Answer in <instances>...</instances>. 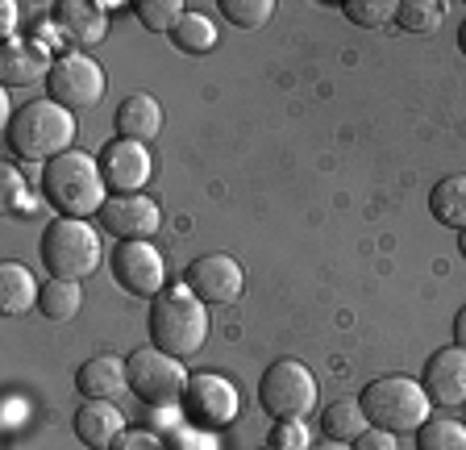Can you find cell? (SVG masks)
<instances>
[{
	"mask_svg": "<svg viewBox=\"0 0 466 450\" xmlns=\"http://www.w3.org/2000/svg\"><path fill=\"white\" fill-rule=\"evenodd\" d=\"M204 338H208V313H204L200 296L187 284L163 288L150 304V343H155V351L187 359V354L204 351Z\"/></svg>",
	"mask_w": 466,
	"mask_h": 450,
	"instance_id": "obj_1",
	"label": "cell"
},
{
	"mask_svg": "<svg viewBox=\"0 0 466 450\" xmlns=\"http://www.w3.org/2000/svg\"><path fill=\"white\" fill-rule=\"evenodd\" d=\"M42 188H46L50 205L58 209L63 217H92L105 209L108 200V184H105V171H100V159L96 155H84V150H67L46 163L42 171Z\"/></svg>",
	"mask_w": 466,
	"mask_h": 450,
	"instance_id": "obj_2",
	"label": "cell"
},
{
	"mask_svg": "<svg viewBox=\"0 0 466 450\" xmlns=\"http://www.w3.org/2000/svg\"><path fill=\"white\" fill-rule=\"evenodd\" d=\"M71 142H76V118H71V108L55 105V100H29L9 121V150L25 163H50V159L76 150Z\"/></svg>",
	"mask_w": 466,
	"mask_h": 450,
	"instance_id": "obj_3",
	"label": "cell"
},
{
	"mask_svg": "<svg viewBox=\"0 0 466 450\" xmlns=\"http://www.w3.org/2000/svg\"><path fill=\"white\" fill-rule=\"evenodd\" d=\"M359 401L370 425H379V430H388V434H417L429 421V409H433L425 384L408 380V375L370 380Z\"/></svg>",
	"mask_w": 466,
	"mask_h": 450,
	"instance_id": "obj_4",
	"label": "cell"
},
{
	"mask_svg": "<svg viewBox=\"0 0 466 450\" xmlns=\"http://www.w3.org/2000/svg\"><path fill=\"white\" fill-rule=\"evenodd\" d=\"M42 263L50 280H84L100 267V238L79 217H55L42 230Z\"/></svg>",
	"mask_w": 466,
	"mask_h": 450,
	"instance_id": "obj_5",
	"label": "cell"
},
{
	"mask_svg": "<svg viewBox=\"0 0 466 450\" xmlns=\"http://www.w3.org/2000/svg\"><path fill=\"white\" fill-rule=\"evenodd\" d=\"M258 404L275 421H304L317 409V375L300 359L271 363L258 380Z\"/></svg>",
	"mask_w": 466,
	"mask_h": 450,
	"instance_id": "obj_6",
	"label": "cell"
},
{
	"mask_svg": "<svg viewBox=\"0 0 466 450\" xmlns=\"http://www.w3.org/2000/svg\"><path fill=\"white\" fill-rule=\"evenodd\" d=\"M187 380L192 375L184 372V363L175 354H163V351H134L129 359V392H134L142 404H155V409H171V404L184 401L187 392Z\"/></svg>",
	"mask_w": 466,
	"mask_h": 450,
	"instance_id": "obj_7",
	"label": "cell"
},
{
	"mask_svg": "<svg viewBox=\"0 0 466 450\" xmlns=\"http://www.w3.org/2000/svg\"><path fill=\"white\" fill-rule=\"evenodd\" d=\"M46 88H50V100L63 108H92L100 97H105L108 79H105V67H100L92 55L84 50H71V55H58L55 67L46 76Z\"/></svg>",
	"mask_w": 466,
	"mask_h": 450,
	"instance_id": "obj_8",
	"label": "cell"
},
{
	"mask_svg": "<svg viewBox=\"0 0 466 450\" xmlns=\"http://www.w3.org/2000/svg\"><path fill=\"white\" fill-rule=\"evenodd\" d=\"M113 280L129 296H150L155 301L167 288V263L150 242H121L113 251Z\"/></svg>",
	"mask_w": 466,
	"mask_h": 450,
	"instance_id": "obj_9",
	"label": "cell"
},
{
	"mask_svg": "<svg viewBox=\"0 0 466 450\" xmlns=\"http://www.w3.org/2000/svg\"><path fill=\"white\" fill-rule=\"evenodd\" d=\"M100 171H105V184L113 196H129L142 192L150 184V171H155V159L146 150V142H129V138H113L100 150Z\"/></svg>",
	"mask_w": 466,
	"mask_h": 450,
	"instance_id": "obj_10",
	"label": "cell"
},
{
	"mask_svg": "<svg viewBox=\"0 0 466 450\" xmlns=\"http://www.w3.org/2000/svg\"><path fill=\"white\" fill-rule=\"evenodd\" d=\"M184 404L204 425H229V421L242 417V392H238V384H229L217 372L192 375L187 392H184Z\"/></svg>",
	"mask_w": 466,
	"mask_h": 450,
	"instance_id": "obj_11",
	"label": "cell"
},
{
	"mask_svg": "<svg viewBox=\"0 0 466 450\" xmlns=\"http://www.w3.org/2000/svg\"><path fill=\"white\" fill-rule=\"evenodd\" d=\"M184 284L192 288L204 304H233L246 288V271L233 255H200L187 263Z\"/></svg>",
	"mask_w": 466,
	"mask_h": 450,
	"instance_id": "obj_12",
	"label": "cell"
},
{
	"mask_svg": "<svg viewBox=\"0 0 466 450\" xmlns=\"http://www.w3.org/2000/svg\"><path fill=\"white\" fill-rule=\"evenodd\" d=\"M105 234L121 238V242H150L163 225V213L146 192H129V196H108L100 209Z\"/></svg>",
	"mask_w": 466,
	"mask_h": 450,
	"instance_id": "obj_13",
	"label": "cell"
},
{
	"mask_svg": "<svg viewBox=\"0 0 466 450\" xmlns=\"http://www.w3.org/2000/svg\"><path fill=\"white\" fill-rule=\"evenodd\" d=\"M425 392L429 401L441 409H458L466 404V351L462 346H446L425 363Z\"/></svg>",
	"mask_w": 466,
	"mask_h": 450,
	"instance_id": "obj_14",
	"label": "cell"
},
{
	"mask_svg": "<svg viewBox=\"0 0 466 450\" xmlns=\"http://www.w3.org/2000/svg\"><path fill=\"white\" fill-rule=\"evenodd\" d=\"M50 67H55V59H50V50L38 46V42L9 38L5 50H0V84L5 88H29L42 76H50Z\"/></svg>",
	"mask_w": 466,
	"mask_h": 450,
	"instance_id": "obj_15",
	"label": "cell"
},
{
	"mask_svg": "<svg viewBox=\"0 0 466 450\" xmlns=\"http://www.w3.org/2000/svg\"><path fill=\"white\" fill-rule=\"evenodd\" d=\"M126 434V413L113 401H84L76 413V438L87 450H108L116 446V438Z\"/></svg>",
	"mask_w": 466,
	"mask_h": 450,
	"instance_id": "obj_16",
	"label": "cell"
},
{
	"mask_svg": "<svg viewBox=\"0 0 466 450\" xmlns=\"http://www.w3.org/2000/svg\"><path fill=\"white\" fill-rule=\"evenodd\" d=\"M55 26L67 34L76 46H96L108 34V17L100 5H87V0H58L55 5Z\"/></svg>",
	"mask_w": 466,
	"mask_h": 450,
	"instance_id": "obj_17",
	"label": "cell"
},
{
	"mask_svg": "<svg viewBox=\"0 0 466 450\" xmlns=\"http://www.w3.org/2000/svg\"><path fill=\"white\" fill-rule=\"evenodd\" d=\"M76 388L87 401H113L129 388V363L113 359V354H96L76 372Z\"/></svg>",
	"mask_w": 466,
	"mask_h": 450,
	"instance_id": "obj_18",
	"label": "cell"
},
{
	"mask_svg": "<svg viewBox=\"0 0 466 450\" xmlns=\"http://www.w3.org/2000/svg\"><path fill=\"white\" fill-rule=\"evenodd\" d=\"M116 129L129 142H150L163 129V105L150 92H134V97H126L121 108H116Z\"/></svg>",
	"mask_w": 466,
	"mask_h": 450,
	"instance_id": "obj_19",
	"label": "cell"
},
{
	"mask_svg": "<svg viewBox=\"0 0 466 450\" xmlns=\"http://www.w3.org/2000/svg\"><path fill=\"white\" fill-rule=\"evenodd\" d=\"M38 296H42V288L25 263H13L9 259V263L0 267V309H5V317L29 313L38 304Z\"/></svg>",
	"mask_w": 466,
	"mask_h": 450,
	"instance_id": "obj_20",
	"label": "cell"
},
{
	"mask_svg": "<svg viewBox=\"0 0 466 450\" xmlns=\"http://www.w3.org/2000/svg\"><path fill=\"white\" fill-rule=\"evenodd\" d=\"M320 430H325V438L333 442H359L362 434L370 430L367 413H362V401H333L325 404V413H320Z\"/></svg>",
	"mask_w": 466,
	"mask_h": 450,
	"instance_id": "obj_21",
	"label": "cell"
},
{
	"mask_svg": "<svg viewBox=\"0 0 466 450\" xmlns=\"http://www.w3.org/2000/svg\"><path fill=\"white\" fill-rule=\"evenodd\" d=\"M429 213H433L441 225H450V230L462 234L466 230V176L441 179V184L429 192Z\"/></svg>",
	"mask_w": 466,
	"mask_h": 450,
	"instance_id": "obj_22",
	"label": "cell"
},
{
	"mask_svg": "<svg viewBox=\"0 0 466 450\" xmlns=\"http://www.w3.org/2000/svg\"><path fill=\"white\" fill-rule=\"evenodd\" d=\"M79 304H84L79 280H46V284H42L38 309H42V317H50V322H71V317L79 313Z\"/></svg>",
	"mask_w": 466,
	"mask_h": 450,
	"instance_id": "obj_23",
	"label": "cell"
},
{
	"mask_svg": "<svg viewBox=\"0 0 466 450\" xmlns=\"http://www.w3.org/2000/svg\"><path fill=\"white\" fill-rule=\"evenodd\" d=\"M171 42L184 55H208V50L217 46V26L204 13H184L179 17V26L171 30Z\"/></svg>",
	"mask_w": 466,
	"mask_h": 450,
	"instance_id": "obj_24",
	"label": "cell"
},
{
	"mask_svg": "<svg viewBox=\"0 0 466 450\" xmlns=\"http://www.w3.org/2000/svg\"><path fill=\"white\" fill-rule=\"evenodd\" d=\"M417 450H466V425L450 417H429L417 430Z\"/></svg>",
	"mask_w": 466,
	"mask_h": 450,
	"instance_id": "obj_25",
	"label": "cell"
},
{
	"mask_svg": "<svg viewBox=\"0 0 466 450\" xmlns=\"http://www.w3.org/2000/svg\"><path fill=\"white\" fill-rule=\"evenodd\" d=\"M441 17H446V5H437V0H404L396 13V21L408 34H433Z\"/></svg>",
	"mask_w": 466,
	"mask_h": 450,
	"instance_id": "obj_26",
	"label": "cell"
},
{
	"mask_svg": "<svg viewBox=\"0 0 466 450\" xmlns=\"http://www.w3.org/2000/svg\"><path fill=\"white\" fill-rule=\"evenodd\" d=\"M184 13L187 9L179 0H137V17H142L146 30H155V34H171Z\"/></svg>",
	"mask_w": 466,
	"mask_h": 450,
	"instance_id": "obj_27",
	"label": "cell"
},
{
	"mask_svg": "<svg viewBox=\"0 0 466 450\" xmlns=\"http://www.w3.org/2000/svg\"><path fill=\"white\" fill-rule=\"evenodd\" d=\"M341 13H346L354 26H362V30H375V26H383V21L396 17L400 5L396 0H346Z\"/></svg>",
	"mask_w": 466,
	"mask_h": 450,
	"instance_id": "obj_28",
	"label": "cell"
},
{
	"mask_svg": "<svg viewBox=\"0 0 466 450\" xmlns=\"http://www.w3.org/2000/svg\"><path fill=\"white\" fill-rule=\"evenodd\" d=\"M221 13L238 30H258L262 21L275 13V0H221Z\"/></svg>",
	"mask_w": 466,
	"mask_h": 450,
	"instance_id": "obj_29",
	"label": "cell"
},
{
	"mask_svg": "<svg viewBox=\"0 0 466 450\" xmlns=\"http://www.w3.org/2000/svg\"><path fill=\"white\" fill-rule=\"evenodd\" d=\"M267 446H275V450H312L309 425H304V421H279Z\"/></svg>",
	"mask_w": 466,
	"mask_h": 450,
	"instance_id": "obj_30",
	"label": "cell"
},
{
	"mask_svg": "<svg viewBox=\"0 0 466 450\" xmlns=\"http://www.w3.org/2000/svg\"><path fill=\"white\" fill-rule=\"evenodd\" d=\"M116 450H163V442H158L155 434H146V430H126L121 438H116Z\"/></svg>",
	"mask_w": 466,
	"mask_h": 450,
	"instance_id": "obj_31",
	"label": "cell"
},
{
	"mask_svg": "<svg viewBox=\"0 0 466 450\" xmlns=\"http://www.w3.org/2000/svg\"><path fill=\"white\" fill-rule=\"evenodd\" d=\"M354 450H396V434L379 430V425H370L367 434H362L359 442H354Z\"/></svg>",
	"mask_w": 466,
	"mask_h": 450,
	"instance_id": "obj_32",
	"label": "cell"
},
{
	"mask_svg": "<svg viewBox=\"0 0 466 450\" xmlns=\"http://www.w3.org/2000/svg\"><path fill=\"white\" fill-rule=\"evenodd\" d=\"M0 26H5V34L17 26V5H13V0H5V5H0Z\"/></svg>",
	"mask_w": 466,
	"mask_h": 450,
	"instance_id": "obj_33",
	"label": "cell"
},
{
	"mask_svg": "<svg viewBox=\"0 0 466 450\" xmlns=\"http://www.w3.org/2000/svg\"><path fill=\"white\" fill-rule=\"evenodd\" d=\"M454 346H462L466 351V309L454 317Z\"/></svg>",
	"mask_w": 466,
	"mask_h": 450,
	"instance_id": "obj_34",
	"label": "cell"
},
{
	"mask_svg": "<svg viewBox=\"0 0 466 450\" xmlns=\"http://www.w3.org/2000/svg\"><path fill=\"white\" fill-rule=\"evenodd\" d=\"M312 450H354V446H346V442H333V438H325V442H317Z\"/></svg>",
	"mask_w": 466,
	"mask_h": 450,
	"instance_id": "obj_35",
	"label": "cell"
},
{
	"mask_svg": "<svg viewBox=\"0 0 466 450\" xmlns=\"http://www.w3.org/2000/svg\"><path fill=\"white\" fill-rule=\"evenodd\" d=\"M458 50H462V55H466V21H462V26H458Z\"/></svg>",
	"mask_w": 466,
	"mask_h": 450,
	"instance_id": "obj_36",
	"label": "cell"
},
{
	"mask_svg": "<svg viewBox=\"0 0 466 450\" xmlns=\"http://www.w3.org/2000/svg\"><path fill=\"white\" fill-rule=\"evenodd\" d=\"M458 251H462V259H466V230L458 234Z\"/></svg>",
	"mask_w": 466,
	"mask_h": 450,
	"instance_id": "obj_37",
	"label": "cell"
},
{
	"mask_svg": "<svg viewBox=\"0 0 466 450\" xmlns=\"http://www.w3.org/2000/svg\"><path fill=\"white\" fill-rule=\"evenodd\" d=\"M462 425H466V413H462Z\"/></svg>",
	"mask_w": 466,
	"mask_h": 450,
	"instance_id": "obj_38",
	"label": "cell"
},
{
	"mask_svg": "<svg viewBox=\"0 0 466 450\" xmlns=\"http://www.w3.org/2000/svg\"><path fill=\"white\" fill-rule=\"evenodd\" d=\"M262 450H275V446H262Z\"/></svg>",
	"mask_w": 466,
	"mask_h": 450,
	"instance_id": "obj_39",
	"label": "cell"
}]
</instances>
